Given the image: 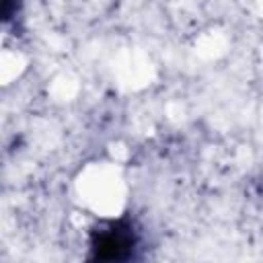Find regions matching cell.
I'll list each match as a JSON object with an SVG mask.
<instances>
[{
  "instance_id": "6da1fadb",
  "label": "cell",
  "mask_w": 263,
  "mask_h": 263,
  "mask_svg": "<svg viewBox=\"0 0 263 263\" xmlns=\"http://www.w3.org/2000/svg\"><path fill=\"white\" fill-rule=\"evenodd\" d=\"M148 240L132 214L105 218L88 228L82 263H144Z\"/></svg>"
}]
</instances>
